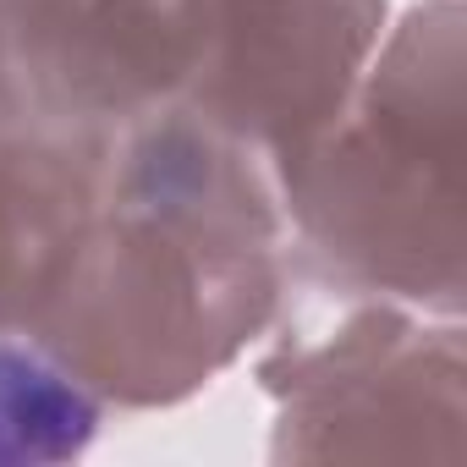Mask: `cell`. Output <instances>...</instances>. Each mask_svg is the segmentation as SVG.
Masks as SVG:
<instances>
[{"label":"cell","instance_id":"1","mask_svg":"<svg viewBox=\"0 0 467 467\" xmlns=\"http://www.w3.org/2000/svg\"><path fill=\"white\" fill-rule=\"evenodd\" d=\"M286 259L270 165L176 99L110 138L88 243L34 341L99 407H182L259 347Z\"/></svg>","mask_w":467,"mask_h":467},{"label":"cell","instance_id":"2","mask_svg":"<svg viewBox=\"0 0 467 467\" xmlns=\"http://www.w3.org/2000/svg\"><path fill=\"white\" fill-rule=\"evenodd\" d=\"M462 165L467 12L462 0H418L385 28L347 110L270 176L314 265L462 319Z\"/></svg>","mask_w":467,"mask_h":467},{"label":"cell","instance_id":"3","mask_svg":"<svg viewBox=\"0 0 467 467\" xmlns=\"http://www.w3.org/2000/svg\"><path fill=\"white\" fill-rule=\"evenodd\" d=\"M265 352L259 390L275 401L270 462H445L467 456V336L462 319L368 292L297 243Z\"/></svg>","mask_w":467,"mask_h":467},{"label":"cell","instance_id":"4","mask_svg":"<svg viewBox=\"0 0 467 467\" xmlns=\"http://www.w3.org/2000/svg\"><path fill=\"white\" fill-rule=\"evenodd\" d=\"M209 17L214 0H0V83L17 116L116 138L187 94Z\"/></svg>","mask_w":467,"mask_h":467},{"label":"cell","instance_id":"5","mask_svg":"<svg viewBox=\"0 0 467 467\" xmlns=\"http://www.w3.org/2000/svg\"><path fill=\"white\" fill-rule=\"evenodd\" d=\"M385 28L390 0H214L182 105L275 165L347 110Z\"/></svg>","mask_w":467,"mask_h":467},{"label":"cell","instance_id":"6","mask_svg":"<svg viewBox=\"0 0 467 467\" xmlns=\"http://www.w3.org/2000/svg\"><path fill=\"white\" fill-rule=\"evenodd\" d=\"M110 138L0 116V330L34 336L61 297L105 187Z\"/></svg>","mask_w":467,"mask_h":467},{"label":"cell","instance_id":"7","mask_svg":"<svg viewBox=\"0 0 467 467\" xmlns=\"http://www.w3.org/2000/svg\"><path fill=\"white\" fill-rule=\"evenodd\" d=\"M99 412L34 336L0 330V467L78 462L99 434Z\"/></svg>","mask_w":467,"mask_h":467},{"label":"cell","instance_id":"8","mask_svg":"<svg viewBox=\"0 0 467 467\" xmlns=\"http://www.w3.org/2000/svg\"><path fill=\"white\" fill-rule=\"evenodd\" d=\"M0 110H6V88H0Z\"/></svg>","mask_w":467,"mask_h":467}]
</instances>
